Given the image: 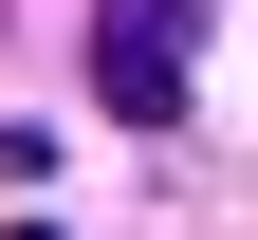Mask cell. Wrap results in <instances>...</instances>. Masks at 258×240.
I'll use <instances>...</instances> for the list:
<instances>
[{"instance_id": "cell-1", "label": "cell", "mask_w": 258, "mask_h": 240, "mask_svg": "<svg viewBox=\"0 0 258 240\" xmlns=\"http://www.w3.org/2000/svg\"><path fill=\"white\" fill-rule=\"evenodd\" d=\"M184 37H203V0H92V92L129 129H166L184 111Z\"/></svg>"}, {"instance_id": "cell-2", "label": "cell", "mask_w": 258, "mask_h": 240, "mask_svg": "<svg viewBox=\"0 0 258 240\" xmlns=\"http://www.w3.org/2000/svg\"><path fill=\"white\" fill-rule=\"evenodd\" d=\"M0 240H55V222H0Z\"/></svg>"}]
</instances>
